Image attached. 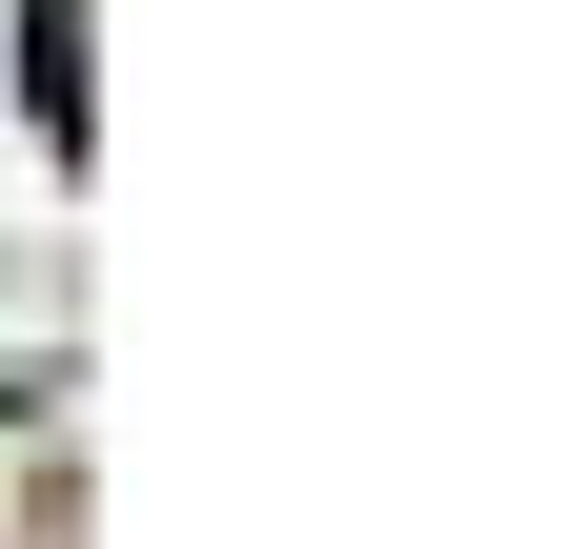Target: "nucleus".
Here are the masks:
<instances>
[{
	"label": "nucleus",
	"instance_id": "1",
	"mask_svg": "<svg viewBox=\"0 0 569 549\" xmlns=\"http://www.w3.org/2000/svg\"><path fill=\"white\" fill-rule=\"evenodd\" d=\"M21 41H41V122L82 143V0H21Z\"/></svg>",
	"mask_w": 569,
	"mask_h": 549
}]
</instances>
